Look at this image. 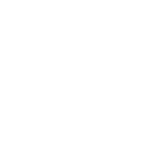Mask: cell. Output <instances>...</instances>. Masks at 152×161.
<instances>
[]
</instances>
